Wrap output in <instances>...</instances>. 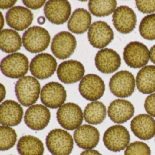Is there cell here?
Wrapping results in <instances>:
<instances>
[{
    "mask_svg": "<svg viewBox=\"0 0 155 155\" xmlns=\"http://www.w3.org/2000/svg\"><path fill=\"white\" fill-rule=\"evenodd\" d=\"M136 6L140 12L149 14L155 12V1H136Z\"/></svg>",
    "mask_w": 155,
    "mask_h": 155,
    "instance_id": "33",
    "label": "cell"
},
{
    "mask_svg": "<svg viewBox=\"0 0 155 155\" xmlns=\"http://www.w3.org/2000/svg\"><path fill=\"white\" fill-rule=\"evenodd\" d=\"M141 37L148 40H155V13L144 17L139 26Z\"/></svg>",
    "mask_w": 155,
    "mask_h": 155,
    "instance_id": "31",
    "label": "cell"
},
{
    "mask_svg": "<svg viewBox=\"0 0 155 155\" xmlns=\"http://www.w3.org/2000/svg\"><path fill=\"white\" fill-rule=\"evenodd\" d=\"M45 21H46V19H45V18L44 17H40L38 18V22L39 24L43 25L45 23Z\"/></svg>",
    "mask_w": 155,
    "mask_h": 155,
    "instance_id": "40",
    "label": "cell"
},
{
    "mask_svg": "<svg viewBox=\"0 0 155 155\" xmlns=\"http://www.w3.org/2000/svg\"><path fill=\"white\" fill-rule=\"evenodd\" d=\"M88 38L91 45L94 48H103L113 40L114 33L107 23L100 21L91 24L89 29Z\"/></svg>",
    "mask_w": 155,
    "mask_h": 155,
    "instance_id": "13",
    "label": "cell"
},
{
    "mask_svg": "<svg viewBox=\"0 0 155 155\" xmlns=\"http://www.w3.org/2000/svg\"><path fill=\"white\" fill-rule=\"evenodd\" d=\"M80 155H102L97 150H87L81 152Z\"/></svg>",
    "mask_w": 155,
    "mask_h": 155,
    "instance_id": "37",
    "label": "cell"
},
{
    "mask_svg": "<svg viewBox=\"0 0 155 155\" xmlns=\"http://www.w3.org/2000/svg\"><path fill=\"white\" fill-rule=\"evenodd\" d=\"M91 19V15L87 10L78 9L73 12L68 22V28L75 34H83L90 28Z\"/></svg>",
    "mask_w": 155,
    "mask_h": 155,
    "instance_id": "24",
    "label": "cell"
},
{
    "mask_svg": "<svg viewBox=\"0 0 155 155\" xmlns=\"http://www.w3.org/2000/svg\"><path fill=\"white\" fill-rule=\"evenodd\" d=\"M15 91L20 103L25 107H29L36 103L39 97L40 83L34 77H23L16 83Z\"/></svg>",
    "mask_w": 155,
    "mask_h": 155,
    "instance_id": "1",
    "label": "cell"
},
{
    "mask_svg": "<svg viewBox=\"0 0 155 155\" xmlns=\"http://www.w3.org/2000/svg\"><path fill=\"white\" fill-rule=\"evenodd\" d=\"M144 107L149 115L155 117V93L147 97L144 103Z\"/></svg>",
    "mask_w": 155,
    "mask_h": 155,
    "instance_id": "34",
    "label": "cell"
},
{
    "mask_svg": "<svg viewBox=\"0 0 155 155\" xmlns=\"http://www.w3.org/2000/svg\"><path fill=\"white\" fill-rule=\"evenodd\" d=\"M17 149L20 155H43L44 147L43 142L38 138L26 135L20 139Z\"/></svg>",
    "mask_w": 155,
    "mask_h": 155,
    "instance_id": "26",
    "label": "cell"
},
{
    "mask_svg": "<svg viewBox=\"0 0 155 155\" xmlns=\"http://www.w3.org/2000/svg\"><path fill=\"white\" fill-rule=\"evenodd\" d=\"M28 59L24 54L15 53L4 58L1 62L2 72L6 77L18 79L25 76L29 70Z\"/></svg>",
    "mask_w": 155,
    "mask_h": 155,
    "instance_id": "4",
    "label": "cell"
},
{
    "mask_svg": "<svg viewBox=\"0 0 155 155\" xmlns=\"http://www.w3.org/2000/svg\"><path fill=\"white\" fill-rule=\"evenodd\" d=\"M6 18L7 24L10 27L16 30L22 31L31 25L33 20V14L28 9L17 6L7 12Z\"/></svg>",
    "mask_w": 155,
    "mask_h": 155,
    "instance_id": "18",
    "label": "cell"
},
{
    "mask_svg": "<svg viewBox=\"0 0 155 155\" xmlns=\"http://www.w3.org/2000/svg\"><path fill=\"white\" fill-rule=\"evenodd\" d=\"M67 99L65 87L57 82H49L42 88L41 100L48 107L56 109L62 106Z\"/></svg>",
    "mask_w": 155,
    "mask_h": 155,
    "instance_id": "14",
    "label": "cell"
},
{
    "mask_svg": "<svg viewBox=\"0 0 155 155\" xmlns=\"http://www.w3.org/2000/svg\"><path fill=\"white\" fill-rule=\"evenodd\" d=\"M79 90L84 98L87 100L95 101L103 96L105 85L99 76L95 74H88L81 81Z\"/></svg>",
    "mask_w": 155,
    "mask_h": 155,
    "instance_id": "12",
    "label": "cell"
},
{
    "mask_svg": "<svg viewBox=\"0 0 155 155\" xmlns=\"http://www.w3.org/2000/svg\"><path fill=\"white\" fill-rule=\"evenodd\" d=\"M130 128L139 138L148 140L155 135V120L150 115L140 114L131 120Z\"/></svg>",
    "mask_w": 155,
    "mask_h": 155,
    "instance_id": "21",
    "label": "cell"
},
{
    "mask_svg": "<svg viewBox=\"0 0 155 155\" xmlns=\"http://www.w3.org/2000/svg\"><path fill=\"white\" fill-rule=\"evenodd\" d=\"M51 117L50 111L47 107L41 104H37L28 109L24 116V121L29 128L41 130L48 126Z\"/></svg>",
    "mask_w": 155,
    "mask_h": 155,
    "instance_id": "15",
    "label": "cell"
},
{
    "mask_svg": "<svg viewBox=\"0 0 155 155\" xmlns=\"http://www.w3.org/2000/svg\"><path fill=\"white\" fill-rule=\"evenodd\" d=\"M116 1H96L91 0L88 3V8L91 14L97 17L109 16L116 10Z\"/></svg>",
    "mask_w": 155,
    "mask_h": 155,
    "instance_id": "29",
    "label": "cell"
},
{
    "mask_svg": "<svg viewBox=\"0 0 155 155\" xmlns=\"http://www.w3.org/2000/svg\"><path fill=\"white\" fill-rule=\"evenodd\" d=\"M50 41L48 31L39 26L31 27L22 36L23 46L32 53H38L45 51L49 45Z\"/></svg>",
    "mask_w": 155,
    "mask_h": 155,
    "instance_id": "2",
    "label": "cell"
},
{
    "mask_svg": "<svg viewBox=\"0 0 155 155\" xmlns=\"http://www.w3.org/2000/svg\"><path fill=\"white\" fill-rule=\"evenodd\" d=\"M85 121L91 125L102 123L107 116V109L102 102L94 101L89 103L84 110Z\"/></svg>",
    "mask_w": 155,
    "mask_h": 155,
    "instance_id": "28",
    "label": "cell"
},
{
    "mask_svg": "<svg viewBox=\"0 0 155 155\" xmlns=\"http://www.w3.org/2000/svg\"><path fill=\"white\" fill-rule=\"evenodd\" d=\"M77 42L76 38L68 31H61L56 34L51 44V50L56 58L65 60L75 51Z\"/></svg>",
    "mask_w": 155,
    "mask_h": 155,
    "instance_id": "10",
    "label": "cell"
},
{
    "mask_svg": "<svg viewBox=\"0 0 155 155\" xmlns=\"http://www.w3.org/2000/svg\"><path fill=\"white\" fill-rule=\"evenodd\" d=\"M85 70L83 65L76 60L66 61L60 64L57 70L59 79L65 84L76 83L82 79Z\"/></svg>",
    "mask_w": 155,
    "mask_h": 155,
    "instance_id": "17",
    "label": "cell"
},
{
    "mask_svg": "<svg viewBox=\"0 0 155 155\" xmlns=\"http://www.w3.org/2000/svg\"><path fill=\"white\" fill-rule=\"evenodd\" d=\"M137 21L136 13L127 6L118 7L112 16V22L115 28L122 34H128L133 31Z\"/></svg>",
    "mask_w": 155,
    "mask_h": 155,
    "instance_id": "16",
    "label": "cell"
},
{
    "mask_svg": "<svg viewBox=\"0 0 155 155\" xmlns=\"http://www.w3.org/2000/svg\"><path fill=\"white\" fill-rule=\"evenodd\" d=\"M124 155H151V150L144 142L135 141L127 146Z\"/></svg>",
    "mask_w": 155,
    "mask_h": 155,
    "instance_id": "32",
    "label": "cell"
},
{
    "mask_svg": "<svg viewBox=\"0 0 155 155\" xmlns=\"http://www.w3.org/2000/svg\"><path fill=\"white\" fill-rule=\"evenodd\" d=\"M23 116L22 107L15 101H5L0 106V122L3 126H17L22 121Z\"/></svg>",
    "mask_w": 155,
    "mask_h": 155,
    "instance_id": "20",
    "label": "cell"
},
{
    "mask_svg": "<svg viewBox=\"0 0 155 155\" xmlns=\"http://www.w3.org/2000/svg\"><path fill=\"white\" fill-rule=\"evenodd\" d=\"M135 109L131 102L126 100L117 99L110 104L108 115L113 122L118 124L125 123L134 115Z\"/></svg>",
    "mask_w": 155,
    "mask_h": 155,
    "instance_id": "23",
    "label": "cell"
},
{
    "mask_svg": "<svg viewBox=\"0 0 155 155\" xmlns=\"http://www.w3.org/2000/svg\"><path fill=\"white\" fill-rule=\"evenodd\" d=\"M136 85L139 91L143 94L155 92V66L149 65L141 69L136 78Z\"/></svg>",
    "mask_w": 155,
    "mask_h": 155,
    "instance_id": "25",
    "label": "cell"
},
{
    "mask_svg": "<svg viewBox=\"0 0 155 155\" xmlns=\"http://www.w3.org/2000/svg\"><path fill=\"white\" fill-rule=\"evenodd\" d=\"M56 59L48 53H41L35 56L30 65V70L34 77L43 80L51 77L56 71Z\"/></svg>",
    "mask_w": 155,
    "mask_h": 155,
    "instance_id": "9",
    "label": "cell"
},
{
    "mask_svg": "<svg viewBox=\"0 0 155 155\" xmlns=\"http://www.w3.org/2000/svg\"><path fill=\"white\" fill-rule=\"evenodd\" d=\"M105 147L110 151L119 152L127 147L130 141V135L127 128L122 125L111 126L103 135Z\"/></svg>",
    "mask_w": 155,
    "mask_h": 155,
    "instance_id": "6",
    "label": "cell"
},
{
    "mask_svg": "<svg viewBox=\"0 0 155 155\" xmlns=\"http://www.w3.org/2000/svg\"><path fill=\"white\" fill-rule=\"evenodd\" d=\"M71 8L66 0H50L45 4L44 14L47 19L53 24L61 25L68 20Z\"/></svg>",
    "mask_w": 155,
    "mask_h": 155,
    "instance_id": "11",
    "label": "cell"
},
{
    "mask_svg": "<svg viewBox=\"0 0 155 155\" xmlns=\"http://www.w3.org/2000/svg\"><path fill=\"white\" fill-rule=\"evenodd\" d=\"M150 58V51L146 45L138 41L131 42L124 49L123 59L126 64L133 68L146 66Z\"/></svg>",
    "mask_w": 155,
    "mask_h": 155,
    "instance_id": "7",
    "label": "cell"
},
{
    "mask_svg": "<svg viewBox=\"0 0 155 155\" xmlns=\"http://www.w3.org/2000/svg\"><path fill=\"white\" fill-rule=\"evenodd\" d=\"M57 117L58 122L63 128L72 130L78 128L82 123L83 114L78 105L68 102L58 110Z\"/></svg>",
    "mask_w": 155,
    "mask_h": 155,
    "instance_id": "5",
    "label": "cell"
},
{
    "mask_svg": "<svg viewBox=\"0 0 155 155\" xmlns=\"http://www.w3.org/2000/svg\"><path fill=\"white\" fill-rule=\"evenodd\" d=\"M17 1H0V8L6 10L13 7Z\"/></svg>",
    "mask_w": 155,
    "mask_h": 155,
    "instance_id": "36",
    "label": "cell"
},
{
    "mask_svg": "<svg viewBox=\"0 0 155 155\" xmlns=\"http://www.w3.org/2000/svg\"><path fill=\"white\" fill-rule=\"evenodd\" d=\"M109 87L111 93L118 97H129L135 90L134 76L127 71H118L110 78Z\"/></svg>",
    "mask_w": 155,
    "mask_h": 155,
    "instance_id": "8",
    "label": "cell"
},
{
    "mask_svg": "<svg viewBox=\"0 0 155 155\" xmlns=\"http://www.w3.org/2000/svg\"><path fill=\"white\" fill-rule=\"evenodd\" d=\"M22 46L20 35L16 31L4 29L0 34V47L3 52L7 53H15L19 50Z\"/></svg>",
    "mask_w": 155,
    "mask_h": 155,
    "instance_id": "27",
    "label": "cell"
},
{
    "mask_svg": "<svg viewBox=\"0 0 155 155\" xmlns=\"http://www.w3.org/2000/svg\"><path fill=\"white\" fill-rule=\"evenodd\" d=\"M46 145L53 155H69L74 145L73 138L69 133L61 129L51 130L46 137Z\"/></svg>",
    "mask_w": 155,
    "mask_h": 155,
    "instance_id": "3",
    "label": "cell"
},
{
    "mask_svg": "<svg viewBox=\"0 0 155 155\" xmlns=\"http://www.w3.org/2000/svg\"><path fill=\"white\" fill-rule=\"evenodd\" d=\"M1 29H2L4 25V19L2 12H1Z\"/></svg>",
    "mask_w": 155,
    "mask_h": 155,
    "instance_id": "41",
    "label": "cell"
},
{
    "mask_svg": "<svg viewBox=\"0 0 155 155\" xmlns=\"http://www.w3.org/2000/svg\"><path fill=\"white\" fill-rule=\"evenodd\" d=\"M95 65L101 73L110 74L118 69L121 65L120 56L111 49L101 50L96 54Z\"/></svg>",
    "mask_w": 155,
    "mask_h": 155,
    "instance_id": "19",
    "label": "cell"
},
{
    "mask_svg": "<svg viewBox=\"0 0 155 155\" xmlns=\"http://www.w3.org/2000/svg\"><path fill=\"white\" fill-rule=\"evenodd\" d=\"M74 139L78 147L81 148L91 149L97 147L99 142V131L93 126L85 124L76 130Z\"/></svg>",
    "mask_w": 155,
    "mask_h": 155,
    "instance_id": "22",
    "label": "cell"
},
{
    "mask_svg": "<svg viewBox=\"0 0 155 155\" xmlns=\"http://www.w3.org/2000/svg\"><path fill=\"white\" fill-rule=\"evenodd\" d=\"M150 61L155 64V45L150 48Z\"/></svg>",
    "mask_w": 155,
    "mask_h": 155,
    "instance_id": "38",
    "label": "cell"
},
{
    "mask_svg": "<svg viewBox=\"0 0 155 155\" xmlns=\"http://www.w3.org/2000/svg\"><path fill=\"white\" fill-rule=\"evenodd\" d=\"M22 2L29 8L32 10H38L44 6L46 3V1H23Z\"/></svg>",
    "mask_w": 155,
    "mask_h": 155,
    "instance_id": "35",
    "label": "cell"
},
{
    "mask_svg": "<svg viewBox=\"0 0 155 155\" xmlns=\"http://www.w3.org/2000/svg\"><path fill=\"white\" fill-rule=\"evenodd\" d=\"M1 144L2 151L8 150L13 147L17 140V134L15 130L8 126L0 127Z\"/></svg>",
    "mask_w": 155,
    "mask_h": 155,
    "instance_id": "30",
    "label": "cell"
},
{
    "mask_svg": "<svg viewBox=\"0 0 155 155\" xmlns=\"http://www.w3.org/2000/svg\"><path fill=\"white\" fill-rule=\"evenodd\" d=\"M6 95V91L5 87L1 84V101H2L5 98Z\"/></svg>",
    "mask_w": 155,
    "mask_h": 155,
    "instance_id": "39",
    "label": "cell"
}]
</instances>
